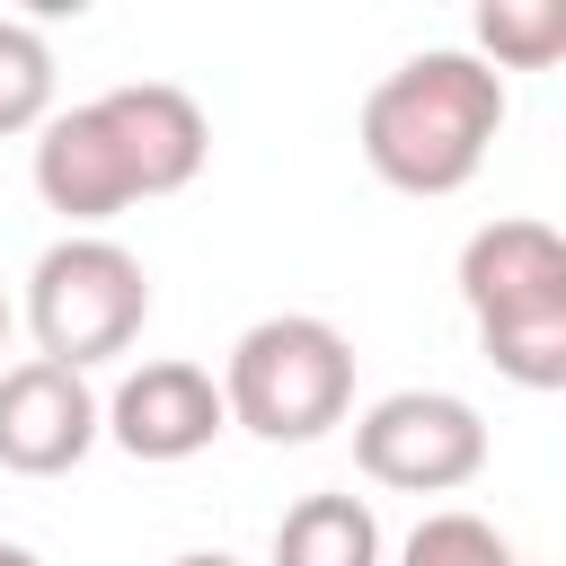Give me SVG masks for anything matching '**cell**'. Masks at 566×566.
<instances>
[{
  "instance_id": "6da1fadb",
  "label": "cell",
  "mask_w": 566,
  "mask_h": 566,
  "mask_svg": "<svg viewBox=\"0 0 566 566\" xmlns=\"http://www.w3.org/2000/svg\"><path fill=\"white\" fill-rule=\"evenodd\" d=\"M203 159H212L203 106L177 80H124V88L71 106V115H44V133H35V195L62 221L97 230L124 203L195 186Z\"/></svg>"
},
{
  "instance_id": "7a4b0ae2",
  "label": "cell",
  "mask_w": 566,
  "mask_h": 566,
  "mask_svg": "<svg viewBox=\"0 0 566 566\" xmlns=\"http://www.w3.org/2000/svg\"><path fill=\"white\" fill-rule=\"evenodd\" d=\"M495 133H504V80L460 44L407 53L363 97V124H354L371 177L398 195H460L486 168Z\"/></svg>"
},
{
  "instance_id": "3957f363",
  "label": "cell",
  "mask_w": 566,
  "mask_h": 566,
  "mask_svg": "<svg viewBox=\"0 0 566 566\" xmlns=\"http://www.w3.org/2000/svg\"><path fill=\"white\" fill-rule=\"evenodd\" d=\"M460 310L513 389H539V398L566 389V239L548 221L504 212V221L469 230Z\"/></svg>"
},
{
  "instance_id": "277c9868",
  "label": "cell",
  "mask_w": 566,
  "mask_h": 566,
  "mask_svg": "<svg viewBox=\"0 0 566 566\" xmlns=\"http://www.w3.org/2000/svg\"><path fill=\"white\" fill-rule=\"evenodd\" d=\"M221 416L256 442H318L354 416V345L310 310L256 318L221 363Z\"/></svg>"
},
{
  "instance_id": "5b68a950",
  "label": "cell",
  "mask_w": 566,
  "mask_h": 566,
  "mask_svg": "<svg viewBox=\"0 0 566 566\" xmlns=\"http://www.w3.org/2000/svg\"><path fill=\"white\" fill-rule=\"evenodd\" d=\"M150 318V274L124 239L106 230H71L35 256L27 274V327H35V363H62V371H88V363H115Z\"/></svg>"
},
{
  "instance_id": "8992f818",
  "label": "cell",
  "mask_w": 566,
  "mask_h": 566,
  "mask_svg": "<svg viewBox=\"0 0 566 566\" xmlns=\"http://www.w3.org/2000/svg\"><path fill=\"white\" fill-rule=\"evenodd\" d=\"M354 469L389 495H460L486 469V416L451 389H389L354 416Z\"/></svg>"
},
{
  "instance_id": "52a82bcc",
  "label": "cell",
  "mask_w": 566,
  "mask_h": 566,
  "mask_svg": "<svg viewBox=\"0 0 566 566\" xmlns=\"http://www.w3.org/2000/svg\"><path fill=\"white\" fill-rule=\"evenodd\" d=\"M230 416H221V380L203 371V363H142V371H124L115 380V398L97 407V433L124 451V460H195L212 433H221Z\"/></svg>"
},
{
  "instance_id": "ba28073f",
  "label": "cell",
  "mask_w": 566,
  "mask_h": 566,
  "mask_svg": "<svg viewBox=\"0 0 566 566\" xmlns=\"http://www.w3.org/2000/svg\"><path fill=\"white\" fill-rule=\"evenodd\" d=\"M97 442V389L62 363H9L0 371V469L9 478H62Z\"/></svg>"
},
{
  "instance_id": "9c48e42d",
  "label": "cell",
  "mask_w": 566,
  "mask_h": 566,
  "mask_svg": "<svg viewBox=\"0 0 566 566\" xmlns=\"http://www.w3.org/2000/svg\"><path fill=\"white\" fill-rule=\"evenodd\" d=\"M274 566H380V522L363 495H301L274 522Z\"/></svg>"
},
{
  "instance_id": "30bf717a",
  "label": "cell",
  "mask_w": 566,
  "mask_h": 566,
  "mask_svg": "<svg viewBox=\"0 0 566 566\" xmlns=\"http://www.w3.org/2000/svg\"><path fill=\"white\" fill-rule=\"evenodd\" d=\"M566 53V0H486L478 9V62L504 71H548Z\"/></svg>"
},
{
  "instance_id": "8fae6325",
  "label": "cell",
  "mask_w": 566,
  "mask_h": 566,
  "mask_svg": "<svg viewBox=\"0 0 566 566\" xmlns=\"http://www.w3.org/2000/svg\"><path fill=\"white\" fill-rule=\"evenodd\" d=\"M53 115V44L27 18H0V142L44 133Z\"/></svg>"
},
{
  "instance_id": "7c38bea8",
  "label": "cell",
  "mask_w": 566,
  "mask_h": 566,
  "mask_svg": "<svg viewBox=\"0 0 566 566\" xmlns=\"http://www.w3.org/2000/svg\"><path fill=\"white\" fill-rule=\"evenodd\" d=\"M398 566H531V557H513V539L495 522H478V513H424L407 531Z\"/></svg>"
},
{
  "instance_id": "4fadbf2b",
  "label": "cell",
  "mask_w": 566,
  "mask_h": 566,
  "mask_svg": "<svg viewBox=\"0 0 566 566\" xmlns=\"http://www.w3.org/2000/svg\"><path fill=\"white\" fill-rule=\"evenodd\" d=\"M0 566H44L35 548H18V539H0Z\"/></svg>"
},
{
  "instance_id": "5bb4252c",
  "label": "cell",
  "mask_w": 566,
  "mask_h": 566,
  "mask_svg": "<svg viewBox=\"0 0 566 566\" xmlns=\"http://www.w3.org/2000/svg\"><path fill=\"white\" fill-rule=\"evenodd\" d=\"M177 566H239V557H221V548H195V557H177Z\"/></svg>"
},
{
  "instance_id": "9a60e30c",
  "label": "cell",
  "mask_w": 566,
  "mask_h": 566,
  "mask_svg": "<svg viewBox=\"0 0 566 566\" xmlns=\"http://www.w3.org/2000/svg\"><path fill=\"white\" fill-rule=\"evenodd\" d=\"M0 345H9V292H0Z\"/></svg>"
}]
</instances>
